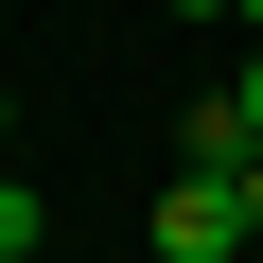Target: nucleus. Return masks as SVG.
Returning <instances> with one entry per match:
<instances>
[{
  "instance_id": "nucleus-7",
  "label": "nucleus",
  "mask_w": 263,
  "mask_h": 263,
  "mask_svg": "<svg viewBox=\"0 0 263 263\" xmlns=\"http://www.w3.org/2000/svg\"><path fill=\"white\" fill-rule=\"evenodd\" d=\"M228 18H246V35H263V0H228Z\"/></svg>"
},
{
  "instance_id": "nucleus-5",
  "label": "nucleus",
  "mask_w": 263,
  "mask_h": 263,
  "mask_svg": "<svg viewBox=\"0 0 263 263\" xmlns=\"http://www.w3.org/2000/svg\"><path fill=\"white\" fill-rule=\"evenodd\" d=\"M246 246H263V158H246Z\"/></svg>"
},
{
  "instance_id": "nucleus-3",
  "label": "nucleus",
  "mask_w": 263,
  "mask_h": 263,
  "mask_svg": "<svg viewBox=\"0 0 263 263\" xmlns=\"http://www.w3.org/2000/svg\"><path fill=\"white\" fill-rule=\"evenodd\" d=\"M35 246H53V193H35V176H0V263H35Z\"/></svg>"
},
{
  "instance_id": "nucleus-2",
  "label": "nucleus",
  "mask_w": 263,
  "mask_h": 263,
  "mask_svg": "<svg viewBox=\"0 0 263 263\" xmlns=\"http://www.w3.org/2000/svg\"><path fill=\"white\" fill-rule=\"evenodd\" d=\"M176 176H246V105H228V88L176 105Z\"/></svg>"
},
{
  "instance_id": "nucleus-4",
  "label": "nucleus",
  "mask_w": 263,
  "mask_h": 263,
  "mask_svg": "<svg viewBox=\"0 0 263 263\" xmlns=\"http://www.w3.org/2000/svg\"><path fill=\"white\" fill-rule=\"evenodd\" d=\"M228 105H246V158H263V53H246V70H228Z\"/></svg>"
},
{
  "instance_id": "nucleus-1",
  "label": "nucleus",
  "mask_w": 263,
  "mask_h": 263,
  "mask_svg": "<svg viewBox=\"0 0 263 263\" xmlns=\"http://www.w3.org/2000/svg\"><path fill=\"white\" fill-rule=\"evenodd\" d=\"M158 263H228L246 246V176H158V228H141Z\"/></svg>"
},
{
  "instance_id": "nucleus-6",
  "label": "nucleus",
  "mask_w": 263,
  "mask_h": 263,
  "mask_svg": "<svg viewBox=\"0 0 263 263\" xmlns=\"http://www.w3.org/2000/svg\"><path fill=\"white\" fill-rule=\"evenodd\" d=\"M158 18H228V0H158Z\"/></svg>"
}]
</instances>
